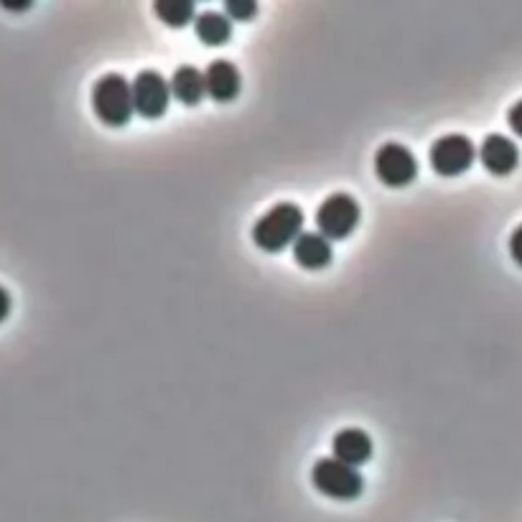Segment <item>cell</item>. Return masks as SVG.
Returning a JSON list of instances; mask_svg holds the SVG:
<instances>
[{"mask_svg": "<svg viewBox=\"0 0 522 522\" xmlns=\"http://www.w3.org/2000/svg\"><path fill=\"white\" fill-rule=\"evenodd\" d=\"M311 482L321 494L332 497V500H357L365 489V479L354 466L344 464V461L334 459V456H324L311 469Z\"/></svg>", "mask_w": 522, "mask_h": 522, "instance_id": "3957f363", "label": "cell"}, {"mask_svg": "<svg viewBox=\"0 0 522 522\" xmlns=\"http://www.w3.org/2000/svg\"><path fill=\"white\" fill-rule=\"evenodd\" d=\"M156 16L171 29H181L194 18V3L191 0H156Z\"/></svg>", "mask_w": 522, "mask_h": 522, "instance_id": "5bb4252c", "label": "cell"}, {"mask_svg": "<svg viewBox=\"0 0 522 522\" xmlns=\"http://www.w3.org/2000/svg\"><path fill=\"white\" fill-rule=\"evenodd\" d=\"M293 258L306 270H324L332 263V245L319 232H301L293 242Z\"/></svg>", "mask_w": 522, "mask_h": 522, "instance_id": "8fae6325", "label": "cell"}, {"mask_svg": "<svg viewBox=\"0 0 522 522\" xmlns=\"http://www.w3.org/2000/svg\"><path fill=\"white\" fill-rule=\"evenodd\" d=\"M477 156V148H474L472 138L466 135L451 133L433 141L431 151H428V161H431V169L438 176H459L464 171H469V166L474 163Z\"/></svg>", "mask_w": 522, "mask_h": 522, "instance_id": "5b68a950", "label": "cell"}, {"mask_svg": "<svg viewBox=\"0 0 522 522\" xmlns=\"http://www.w3.org/2000/svg\"><path fill=\"white\" fill-rule=\"evenodd\" d=\"M360 214L362 209L357 199L344 194V191H337L332 197H326L316 209L319 235H324L326 240H347L360 225Z\"/></svg>", "mask_w": 522, "mask_h": 522, "instance_id": "277c9868", "label": "cell"}, {"mask_svg": "<svg viewBox=\"0 0 522 522\" xmlns=\"http://www.w3.org/2000/svg\"><path fill=\"white\" fill-rule=\"evenodd\" d=\"M8 314H11V296H8L6 288L0 286V324L8 319Z\"/></svg>", "mask_w": 522, "mask_h": 522, "instance_id": "ac0fdd59", "label": "cell"}, {"mask_svg": "<svg viewBox=\"0 0 522 522\" xmlns=\"http://www.w3.org/2000/svg\"><path fill=\"white\" fill-rule=\"evenodd\" d=\"M92 110L110 128H123L135 113L133 85L123 74H105L92 87Z\"/></svg>", "mask_w": 522, "mask_h": 522, "instance_id": "7a4b0ae2", "label": "cell"}, {"mask_svg": "<svg viewBox=\"0 0 522 522\" xmlns=\"http://www.w3.org/2000/svg\"><path fill=\"white\" fill-rule=\"evenodd\" d=\"M304 230V212L293 202H281L263 214L253 227V242L263 253H281Z\"/></svg>", "mask_w": 522, "mask_h": 522, "instance_id": "6da1fadb", "label": "cell"}, {"mask_svg": "<svg viewBox=\"0 0 522 522\" xmlns=\"http://www.w3.org/2000/svg\"><path fill=\"white\" fill-rule=\"evenodd\" d=\"M334 459L349 466H360L372 459V438L362 428H342L332 441Z\"/></svg>", "mask_w": 522, "mask_h": 522, "instance_id": "30bf717a", "label": "cell"}, {"mask_svg": "<svg viewBox=\"0 0 522 522\" xmlns=\"http://www.w3.org/2000/svg\"><path fill=\"white\" fill-rule=\"evenodd\" d=\"M375 174L390 189H403L416 181L418 161L400 143H382L375 153Z\"/></svg>", "mask_w": 522, "mask_h": 522, "instance_id": "8992f818", "label": "cell"}, {"mask_svg": "<svg viewBox=\"0 0 522 522\" xmlns=\"http://www.w3.org/2000/svg\"><path fill=\"white\" fill-rule=\"evenodd\" d=\"M507 123H510V128L515 130V135H520L522 138V100H517L515 105L510 107V113H507Z\"/></svg>", "mask_w": 522, "mask_h": 522, "instance_id": "2e32d148", "label": "cell"}, {"mask_svg": "<svg viewBox=\"0 0 522 522\" xmlns=\"http://www.w3.org/2000/svg\"><path fill=\"white\" fill-rule=\"evenodd\" d=\"M204 82H207V95L217 102H232L242 90L240 69L227 59H217L204 72Z\"/></svg>", "mask_w": 522, "mask_h": 522, "instance_id": "9c48e42d", "label": "cell"}, {"mask_svg": "<svg viewBox=\"0 0 522 522\" xmlns=\"http://www.w3.org/2000/svg\"><path fill=\"white\" fill-rule=\"evenodd\" d=\"M479 158H482V166L492 176H507L517 169L520 151L507 135L494 133L484 138L482 148H479Z\"/></svg>", "mask_w": 522, "mask_h": 522, "instance_id": "ba28073f", "label": "cell"}, {"mask_svg": "<svg viewBox=\"0 0 522 522\" xmlns=\"http://www.w3.org/2000/svg\"><path fill=\"white\" fill-rule=\"evenodd\" d=\"M171 95L186 107H194L202 102V97L207 95V82H204V74L191 64H184L174 72L171 77Z\"/></svg>", "mask_w": 522, "mask_h": 522, "instance_id": "7c38bea8", "label": "cell"}, {"mask_svg": "<svg viewBox=\"0 0 522 522\" xmlns=\"http://www.w3.org/2000/svg\"><path fill=\"white\" fill-rule=\"evenodd\" d=\"M194 31H197V39L207 46H222L230 41L232 36V23L230 18L222 16V13H202V16L194 21Z\"/></svg>", "mask_w": 522, "mask_h": 522, "instance_id": "4fadbf2b", "label": "cell"}, {"mask_svg": "<svg viewBox=\"0 0 522 522\" xmlns=\"http://www.w3.org/2000/svg\"><path fill=\"white\" fill-rule=\"evenodd\" d=\"M171 85L153 69H146L133 79V105L141 118L156 120L169 110Z\"/></svg>", "mask_w": 522, "mask_h": 522, "instance_id": "52a82bcc", "label": "cell"}, {"mask_svg": "<svg viewBox=\"0 0 522 522\" xmlns=\"http://www.w3.org/2000/svg\"><path fill=\"white\" fill-rule=\"evenodd\" d=\"M225 8L227 16H232L235 21H250L258 13V3L255 0H227Z\"/></svg>", "mask_w": 522, "mask_h": 522, "instance_id": "9a60e30c", "label": "cell"}, {"mask_svg": "<svg viewBox=\"0 0 522 522\" xmlns=\"http://www.w3.org/2000/svg\"><path fill=\"white\" fill-rule=\"evenodd\" d=\"M510 258L522 268V225L510 237Z\"/></svg>", "mask_w": 522, "mask_h": 522, "instance_id": "e0dca14e", "label": "cell"}]
</instances>
